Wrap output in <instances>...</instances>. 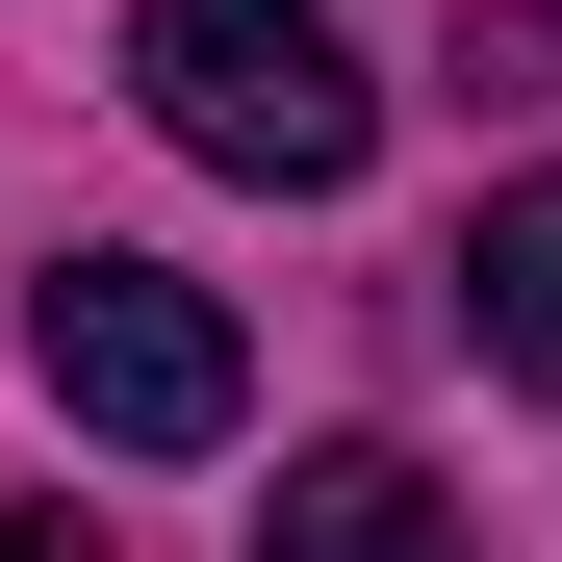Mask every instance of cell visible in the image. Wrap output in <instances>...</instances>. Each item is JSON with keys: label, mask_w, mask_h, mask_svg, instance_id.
I'll use <instances>...</instances> for the list:
<instances>
[{"label": "cell", "mask_w": 562, "mask_h": 562, "mask_svg": "<svg viewBox=\"0 0 562 562\" xmlns=\"http://www.w3.org/2000/svg\"><path fill=\"white\" fill-rule=\"evenodd\" d=\"M128 103L205 179H281V205H333V179L384 154V77L333 52V0H154L128 26Z\"/></svg>", "instance_id": "obj_1"}, {"label": "cell", "mask_w": 562, "mask_h": 562, "mask_svg": "<svg viewBox=\"0 0 562 562\" xmlns=\"http://www.w3.org/2000/svg\"><path fill=\"white\" fill-rule=\"evenodd\" d=\"M26 358H52V409L103 435V460H205L231 409H256V358H231V307L179 256H52L26 281Z\"/></svg>", "instance_id": "obj_2"}, {"label": "cell", "mask_w": 562, "mask_h": 562, "mask_svg": "<svg viewBox=\"0 0 562 562\" xmlns=\"http://www.w3.org/2000/svg\"><path fill=\"white\" fill-rule=\"evenodd\" d=\"M256 562H460V512L409 486L384 435H333V460H281V512H256Z\"/></svg>", "instance_id": "obj_3"}, {"label": "cell", "mask_w": 562, "mask_h": 562, "mask_svg": "<svg viewBox=\"0 0 562 562\" xmlns=\"http://www.w3.org/2000/svg\"><path fill=\"white\" fill-rule=\"evenodd\" d=\"M460 333H486V384L562 409V179H512V205L460 231Z\"/></svg>", "instance_id": "obj_4"}, {"label": "cell", "mask_w": 562, "mask_h": 562, "mask_svg": "<svg viewBox=\"0 0 562 562\" xmlns=\"http://www.w3.org/2000/svg\"><path fill=\"white\" fill-rule=\"evenodd\" d=\"M0 562H103V512H26V537H0Z\"/></svg>", "instance_id": "obj_5"}]
</instances>
